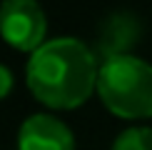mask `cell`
<instances>
[{
    "instance_id": "obj_1",
    "label": "cell",
    "mask_w": 152,
    "mask_h": 150,
    "mask_svg": "<svg viewBox=\"0 0 152 150\" xmlns=\"http://www.w3.org/2000/svg\"><path fill=\"white\" fill-rule=\"evenodd\" d=\"M100 58L77 38H53L25 65L28 90L48 110H75L97 93Z\"/></svg>"
},
{
    "instance_id": "obj_2",
    "label": "cell",
    "mask_w": 152,
    "mask_h": 150,
    "mask_svg": "<svg viewBox=\"0 0 152 150\" xmlns=\"http://www.w3.org/2000/svg\"><path fill=\"white\" fill-rule=\"evenodd\" d=\"M97 98L115 118H152V62L137 55L105 60L97 75Z\"/></svg>"
},
{
    "instance_id": "obj_3",
    "label": "cell",
    "mask_w": 152,
    "mask_h": 150,
    "mask_svg": "<svg viewBox=\"0 0 152 150\" xmlns=\"http://www.w3.org/2000/svg\"><path fill=\"white\" fill-rule=\"evenodd\" d=\"M48 18L37 0H0V38L10 48L33 55L45 45Z\"/></svg>"
},
{
    "instance_id": "obj_4",
    "label": "cell",
    "mask_w": 152,
    "mask_h": 150,
    "mask_svg": "<svg viewBox=\"0 0 152 150\" xmlns=\"http://www.w3.org/2000/svg\"><path fill=\"white\" fill-rule=\"evenodd\" d=\"M140 38H142V20L140 18L127 10H115L100 23L97 40H95L92 50L105 62V60L120 58V55H132L130 50L140 43Z\"/></svg>"
},
{
    "instance_id": "obj_5",
    "label": "cell",
    "mask_w": 152,
    "mask_h": 150,
    "mask_svg": "<svg viewBox=\"0 0 152 150\" xmlns=\"http://www.w3.org/2000/svg\"><path fill=\"white\" fill-rule=\"evenodd\" d=\"M18 150H75V135L58 115L35 112L18 130Z\"/></svg>"
},
{
    "instance_id": "obj_6",
    "label": "cell",
    "mask_w": 152,
    "mask_h": 150,
    "mask_svg": "<svg viewBox=\"0 0 152 150\" xmlns=\"http://www.w3.org/2000/svg\"><path fill=\"white\" fill-rule=\"evenodd\" d=\"M110 150H152V128H127L122 130Z\"/></svg>"
},
{
    "instance_id": "obj_7",
    "label": "cell",
    "mask_w": 152,
    "mask_h": 150,
    "mask_svg": "<svg viewBox=\"0 0 152 150\" xmlns=\"http://www.w3.org/2000/svg\"><path fill=\"white\" fill-rule=\"evenodd\" d=\"M12 85H15V78H12L10 68H8V65H3V62H0V100H5V98L10 95Z\"/></svg>"
}]
</instances>
